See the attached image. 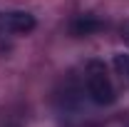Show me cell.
<instances>
[{
  "label": "cell",
  "instance_id": "2",
  "mask_svg": "<svg viewBox=\"0 0 129 127\" xmlns=\"http://www.w3.org/2000/svg\"><path fill=\"white\" fill-rule=\"evenodd\" d=\"M35 15L27 10H0V37L27 35L35 30Z\"/></svg>",
  "mask_w": 129,
  "mask_h": 127
},
{
  "label": "cell",
  "instance_id": "4",
  "mask_svg": "<svg viewBox=\"0 0 129 127\" xmlns=\"http://www.w3.org/2000/svg\"><path fill=\"white\" fill-rule=\"evenodd\" d=\"M127 127H129V125H127Z\"/></svg>",
  "mask_w": 129,
  "mask_h": 127
},
{
  "label": "cell",
  "instance_id": "3",
  "mask_svg": "<svg viewBox=\"0 0 129 127\" xmlns=\"http://www.w3.org/2000/svg\"><path fill=\"white\" fill-rule=\"evenodd\" d=\"M112 65H114V72L122 77V82L129 85V55L127 52H117L114 60H112Z\"/></svg>",
  "mask_w": 129,
  "mask_h": 127
},
{
  "label": "cell",
  "instance_id": "1",
  "mask_svg": "<svg viewBox=\"0 0 129 127\" xmlns=\"http://www.w3.org/2000/svg\"><path fill=\"white\" fill-rule=\"evenodd\" d=\"M82 92L87 95L89 102H94L99 107H107L117 100V87H114V80L107 70V65L102 60H89L84 65V72H82Z\"/></svg>",
  "mask_w": 129,
  "mask_h": 127
}]
</instances>
